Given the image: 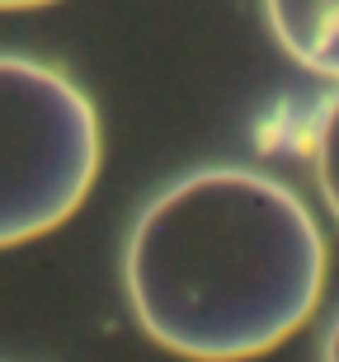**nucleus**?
Returning a JSON list of instances; mask_svg holds the SVG:
<instances>
[{"label":"nucleus","instance_id":"obj_1","mask_svg":"<svg viewBox=\"0 0 339 362\" xmlns=\"http://www.w3.org/2000/svg\"><path fill=\"white\" fill-rule=\"evenodd\" d=\"M137 325L189 362H250L311 320L326 240L273 175L207 165L156 193L122 255Z\"/></svg>","mask_w":339,"mask_h":362},{"label":"nucleus","instance_id":"obj_2","mask_svg":"<svg viewBox=\"0 0 339 362\" xmlns=\"http://www.w3.org/2000/svg\"><path fill=\"white\" fill-rule=\"evenodd\" d=\"M104 136L81 85L0 52V250L57 230L95 188Z\"/></svg>","mask_w":339,"mask_h":362},{"label":"nucleus","instance_id":"obj_3","mask_svg":"<svg viewBox=\"0 0 339 362\" xmlns=\"http://www.w3.org/2000/svg\"><path fill=\"white\" fill-rule=\"evenodd\" d=\"M264 14L297 66L339 81V0H264Z\"/></svg>","mask_w":339,"mask_h":362},{"label":"nucleus","instance_id":"obj_4","mask_svg":"<svg viewBox=\"0 0 339 362\" xmlns=\"http://www.w3.org/2000/svg\"><path fill=\"white\" fill-rule=\"evenodd\" d=\"M316 184L339 221V90L330 94V104L321 108V122H316Z\"/></svg>","mask_w":339,"mask_h":362},{"label":"nucleus","instance_id":"obj_5","mask_svg":"<svg viewBox=\"0 0 339 362\" xmlns=\"http://www.w3.org/2000/svg\"><path fill=\"white\" fill-rule=\"evenodd\" d=\"M321 353H326V362H339V320L330 325V334H326V349H321Z\"/></svg>","mask_w":339,"mask_h":362},{"label":"nucleus","instance_id":"obj_6","mask_svg":"<svg viewBox=\"0 0 339 362\" xmlns=\"http://www.w3.org/2000/svg\"><path fill=\"white\" fill-rule=\"evenodd\" d=\"M38 5H52V0H0V10H38Z\"/></svg>","mask_w":339,"mask_h":362}]
</instances>
